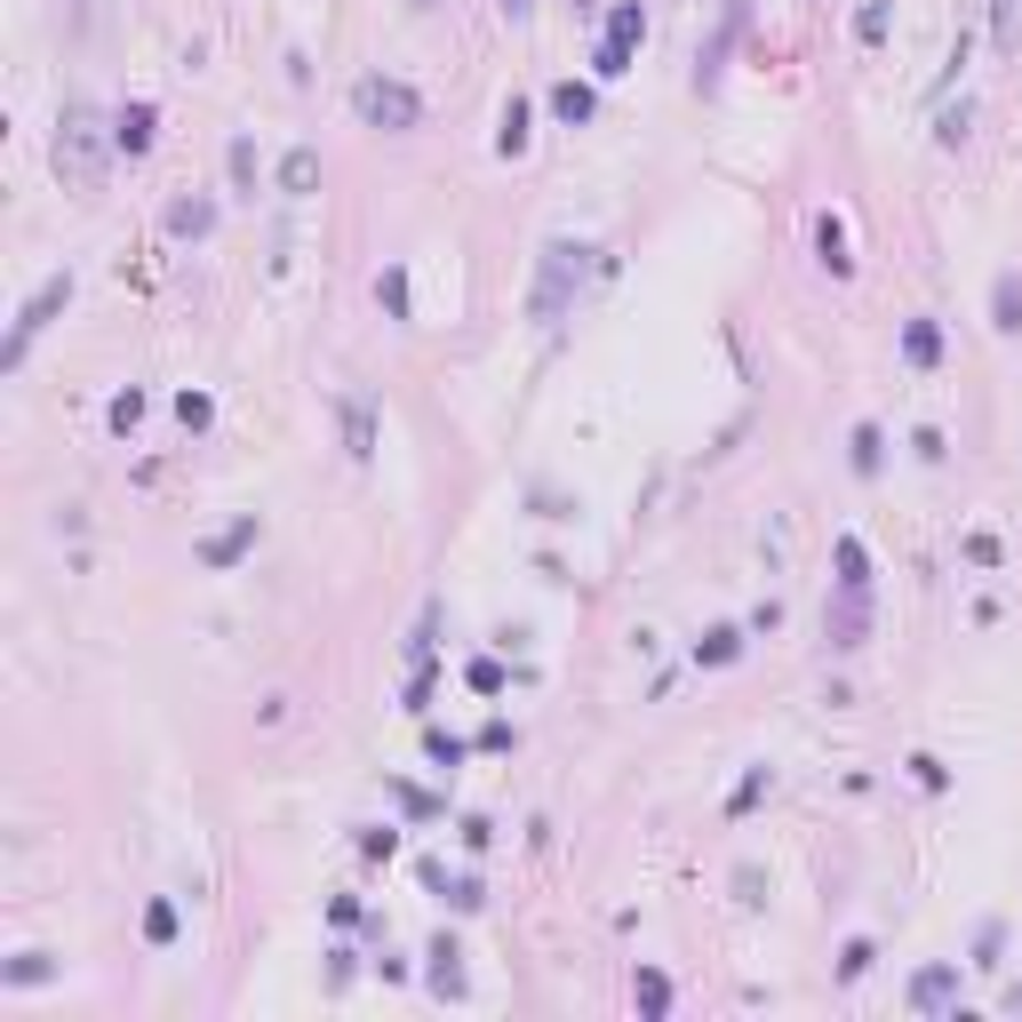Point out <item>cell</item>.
<instances>
[{"label": "cell", "mask_w": 1022, "mask_h": 1022, "mask_svg": "<svg viewBox=\"0 0 1022 1022\" xmlns=\"http://www.w3.org/2000/svg\"><path fill=\"white\" fill-rule=\"evenodd\" d=\"M336 416H344V448L352 456H376V416H368V400H344Z\"/></svg>", "instance_id": "8fae6325"}, {"label": "cell", "mask_w": 1022, "mask_h": 1022, "mask_svg": "<svg viewBox=\"0 0 1022 1022\" xmlns=\"http://www.w3.org/2000/svg\"><path fill=\"white\" fill-rule=\"evenodd\" d=\"M950 999H959V967H918L911 975V1007L918 1014H943Z\"/></svg>", "instance_id": "ba28073f"}, {"label": "cell", "mask_w": 1022, "mask_h": 1022, "mask_svg": "<svg viewBox=\"0 0 1022 1022\" xmlns=\"http://www.w3.org/2000/svg\"><path fill=\"white\" fill-rule=\"evenodd\" d=\"M376 296H384V312H392V320H407V272H400V264H384Z\"/></svg>", "instance_id": "4316f807"}, {"label": "cell", "mask_w": 1022, "mask_h": 1022, "mask_svg": "<svg viewBox=\"0 0 1022 1022\" xmlns=\"http://www.w3.org/2000/svg\"><path fill=\"white\" fill-rule=\"evenodd\" d=\"M839 584H847V592H871V560H863L855 535H839Z\"/></svg>", "instance_id": "ffe728a7"}, {"label": "cell", "mask_w": 1022, "mask_h": 1022, "mask_svg": "<svg viewBox=\"0 0 1022 1022\" xmlns=\"http://www.w3.org/2000/svg\"><path fill=\"white\" fill-rule=\"evenodd\" d=\"M424 959H432V967H424V982H432L439 999H464V991H471V982H464V943H456V935H432Z\"/></svg>", "instance_id": "8992f818"}, {"label": "cell", "mask_w": 1022, "mask_h": 1022, "mask_svg": "<svg viewBox=\"0 0 1022 1022\" xmlns=\"http://www.w3.org/2000/svg\"><path fill=\"white\" fill-rule=\"evenodd\" d=\"M767 783H775V775H767V767H752V775H743V791H735V815H743V807H752V799H759V791H767Z\"/></svg>", "instance_id": "74e56055"}, {"label": "cell", "mask_w": 1022, "mask_h": 1022, "mask_svg": "<svg viewBox=\"0 0 1022 1022\" xmlns=\"http://www.w3.org/2000/svg\"><path fill=\"white\" fill-rule=\"evenodd\" d=\"M991 328H1022V280H1014V272H999V280H991Z\"/></svg>", "instance_id": "7c38bea8"}, {"label": "cell", "mask_w": 1022, "mask_h": 1022, "mask_svg": "<svg viewBox=\"0 0 1022 1022\" xmlns=\"http://www.w3.org/2000/svg\"><path fill=\"white\" fill-rule=\"evenodd\" d=\"M152 136H160V113H152V105H120V113H113V145H120L128 160L152 152Z\"/></svg>", "instance_id": "52a82bcc"}, {"label": "cell", "mask_w": 1022, "mask_h": 1022, "mask_svg": "<svg viewBox=\"0 0 1022 1022\" xmlns=\"http://www.w3.org/2000/svg\"><path fill=\"white\" fill-rule=\"evenodd\" d=\"M448 903H456V911H480L488 887H480V879H448Z\"/></svg>", "instance_id": "836d02e7"}, {"label": "cell", "mask_w": 1022, "mask_h": 1022, "mask_svg": "<svg viewBox=\"0 0 1022 1022\" xmlns=\"http://www.w3.org/2000/svg\"><path fill=\"white\" fill-rule=\"evenodd\" d=\"M9 982H49V959H41V950H24V959L9 967Z\"/></svg>", "instance_id": "d590c367"}, {"label": "cell", "mask_w": 1022, "mask_h": 1022, "mask_svg": "<svg viewBox=\"0 0 1022 1022\" xmlns=\"http://www.w3.org/2000/svg\"><path fill=\"white\" fill-rule=\"evenodd\" d=\"M496 152H503V160H520V152H528V96H511V105H503V128H496Z\"/></svg>", "instance_id": "2e32d148"}, {"label": "cell", "mask_w": 1022, "mask_h": 1022, "mask_svg": "<svg viewBox=\"0 0 1022 1022\" xmlns=\"http://www.w3.org/2000/svg\"><path fill=\"white\" fill-rule=\"evenodd\" d=\"M735 656H743V631L735 624H720V631L695 639V663H735Z\"/></svg>", "instance_id": "d6986e66"}, {"label": "cell", "mask_w": 1022, "mask_h": 1022, "mask_svg": "<svg viewBox=\"0 0 1022 1022\" xmlns=\"http://www.w3.org/2000/svg\"><path fill=\"white\" fill-rule=\"evenodd\" d=\"M887 24H895L887 0H863V9H855V41H887Z\"/></svg>", "instance_id": "603a6c76"}, {"label": "cell", "mask_w": 1022, "mask_h": 1022, "mask_svg": "<svg viewBox=\"0 0 1022 1022\" xmlns=\"http://www.w3.org/2000/svg\"><path fill=\"white\" fill-rule=\"evenodd\" d=\"M248 543H256V511H241V520H232L224 535H209V543H200V560H209V567H232V560L248 552Z\"/></svg>", "instance_id": "30bf717a"}, {"label": "cell", "mask_w": 1022, "mask_h": 1022, "mask_svg": "<svg viewBox=\"0 0 1022 1022\" xmlns=\"http://www.w3.org/2000/svg\"><path fill=\"white\" fill-rule=\"evenodd\" d=\"M464 679H471V688H480V695H503V663H496V656H480V663H471Z\"/></svg>", "instance_id": "d6a6232c"}, {"label": "cell", "mask_w": 1022, "mask_h": 1022, "mask_svg": "<svg viewBox=\"0 0 1022 1022\" xmlns=\"http://www.w3.org/2000/svg\"><path fill=\"white\" fill-rule=\"evenodd\" d=\"M177 424H184V432H209V424H216V400H209V392H177Z\"/></svg>", "instance_id": "7402d4cb"}, {"label": "cell", "mask_w": 1022, "mask_h": 1022, "mask_svg": "<svg viewBox=\"0 0 1022 1022\" xmlns=\"http://www.w3.org/2000/svg\"><path fill=\"white\" fill-rule=\"evenodd\" d=\"M815 248H823V272H831V280H847V264H855V256H847V232L823 216V224H815Z\"/></svg>", "instance_id": "ac0fdd59"}, {"label": "cell", "mask_w": 1022, "mask_h": 1022, "mask_svg": "<svg viewBox=\"0 0 1022 1022\" xmlns=\"http://www.w3.org/2000/svg\"><path fill=\"white\" fill-rule=\"evenodd\" d=\"M879 456H887V439H879V424H855V471H863V480L879 471Z\"/></svg>", "instance_id": "484cf974"}, {"label": "cell", "mask_w": 1022, "mask_h": 1022, "mask_svg": "<svg viewBox=\"0 0 1022 1022\" xmlns=\"http://www.w3.org/2000/svg\"><path fill=\"white\" fill-rule=\"evenodd\" d=\"M424 752H432L439 767H464V743H456V735H439V727H424Z\"/></svg>", "instance_id": "4dcf8cb0"}, {"label": "cell", "mask_w": 1022, "mask_h": 1022, "mask_svg": "<svg viewBox=\"0 0 1022 1022\" xmlns=\"http://www.w3.org/2000/svg\"><path fill=\"white\" fill-rule=\"evenodd\" d=\"M145 935H152V943H177V903H152V911H145Z\"/></svg>", "instance_id": "1f68e13d"}, {"label": "cell", "mask_w": 1022, "mask_h": 1022, "mask_svg": "<svg viewBox=\"0 0 1022 1022\" xmlns=\"http://www.w3.org/2000/svg\"><path fill=\"white\" fill-rule=\"evenodd\" d=\"M871 959H879L871 943H847V950H839V975H847V982H863V975H871Z\"/></svg>", "instance_id": "f546056e"}, {"label": "cell", "mask_w": 1022, "mask_h": 1022, "mask_svg": "<svg viewBox=\"0 0 1022 1022\" xmlns=\"http://www.w3.org/2000/svg\"><path fill=\"white\" fill-rule=\"evenodd\" d=\"M863 631H871V592H847L839 584V599L823 607V639L831 647H863Z\"/></svg>", "instance_id": "5b68a950"}, {"label": "cell", "mask_w": 1022, "mask_h": 1022, "mask_svg": "<svg viewBox=\"0 0 1022 1022\" xmlns=\"http://www.w3.org/2000/svg\"><path fill=\"white\" fill-rule=\"evenodd\" d=\"M168 232H177V241H209V232H216V200H200V192L168 200Z\"/></svg>", "instance_id": "9c48e42d"}, {"label": "cell", "mask_w": 1022, "mask_h": 1022, "mask_svg": "<svg viewBox=\"0 0 1022 1022\" xmlns=\"http://www.w3.org/2000/svg\"><path fill=\"white\" fill-rule=\"evenodd\" d=\"M647 32V9L639 0H616V17H607V41H639Z\"/></svg>", "instance_id": "cb8c5ba5"}, {"label": "cell", "mask_w": 1022, "mask_h": 1022, "mask_svg": "<svg viewBox=\"0 0 1022 1022\" xmlns=\"http://www.w3.org/2000/svg\"><path fill=\"white\" fill-rule=\"evenodd\" d=\"M959 136H967V105H959V113H943V120H935V145H959Z\"/></svg>", "instance_id": "8d00e7d4"}, {"label": "cell", "mask_w": 1022, "mask_h": 1022, "mask_svg": "<svg viewBox=\"0 0 1022 1022\" xmlns=\"http://www.w3.org/2000/svg\"><path fill=\"white\" fill-rule=\"evenodd\" d=\"M360 855H376V863L400 855V831H360Z\"/></svg>", "instance_id": "e575fe53"}, {"label": "cell", "mask_w": 1022, "mask_h": 1022, "mask_svg": "<svg viewBox=\"0 0 1022 1022\" xmlns=\"http://www.w3.org/2000/svg\"><path fill=\"white\" fill-rule=\"evenodd\" d=\"M592 280V248L584 241H552V248H543V272H535V296H528V312L543 320V328H552L560 312H567V304H575V288H584Z\"/></svg>", "instance_id": "7a4b0ae2"}, {"label": "cell", "mask_w": 1022, "mask_h": 1022, "mask_svg": "<svg viewBox=\"0 0 1022 1022\" xmlns=\"http://www.w3.org/2000/svg\"><path fill=\"white\" fill-rule=\"evenodd\" d=\"M552 113H560V120H567V128H584V120H592V113H599V96H592V88H584V81H560V88H552Z\"/></svg>", "instance_id": "4fadbf2b"}, {"label": "cell", "mask_w": 1022, "mask_h": 1022, "mask_svg": "<svg viewBox=\"0 0 1022 1022\" xmlns=\"http://www.w3.org/2000/svg\"><path fill=\"white\" fill-rule=\"evenodd\" d=\"M224 168H232V184H256V145H248V136H232V152H224Z\"/></svg>", "instance_id": "83f0119b"}, {"label": "cell", "mask_w": 1022, "mask_h": 1022, "mask_svg": "<svg viewBox=\"0 0 1022 1022\" xmlns=\"http://www.w3.org/2000/svg\"><path fill=\"white\" fill-rule=\"evenodd\" d=\"M352 113H360L368 128L407 136V128H424V96L407 88V81H392V73H360V81H352Z\"/></svg>", "instance_id": "3957f363"}, {"label": "cell", "mask_w": 1022, "mask_h": 1022, "mask_svg": "<svg viewBox=\"0 0 1022 1022\" xmlns=\"http://www.w3.org/2000/svg\"><path fill=\"white\" fill-rule=\"evenodd\" d=\"M407 9H439V0H407Z\"/></svg>", "instance_id": "ab89813d"}, {"label": "cell", "mask_w": 1022, "mask_h": 1022, "mask_svg": "<svg viewBox=\"0 0 1022 1022\" xmlns=\"http://www.w3.org/2000/svg\"><path fill=\"white\" fill-rule=\"evenodd\" d=\"M496 9H503V17H528V9H535V0H496Z\"/></svg>", "instance_id": "f35d334b"}, {"label": "cell", "mask_w": 1022, "mask_h": 1022, "mask_svg": "<svg viewBox=\"0 0 1022 1022\" xmlns=\"http://www.w3.org/2000/svg\"><path fill=\"white\" fill-rule=\"evenodd\" d=\"M903 360H911V368H935V360H943V328H935V320H911V328H903Z\"/></svg>", "instance_id": "9a60e30c"}, {"label": "cell", "mask_w": 1022, "mask_h": 1022, "mask_svg": "<svg viewBox=\"0 0 1022 1022\" xmlns=\"http://www.w3.org/2000/svg\"><path fill=\"white\" fill-rule=\"evenodd\" d=\"M312 184H320V152H312V145H296V152L280 160V192H296V200H304Z\"/></svg>", "instance_id": "5bb4252c"}, {"label": "cell", "mask_w": 1022, "mask_h": 1022, "mask_svg": "<svg viewBox=\"0 0 1022 1022\" xmlns=\"http://www.w3.org/2000/svg\"><path fill=\"white\" fill-rule=\"evenodd\" d=\"M64 296H73V272H49V280L32 288V304H24V312H17V328H9V352H0V368H24L32 336H41V328L64 312Z\"/></svg>", "instance_id": "277c9868"}, {"label": "cell", "mask_w": 1022, "mask_h": 1022, "mask_svg": "<svg viewBox=\"0 0 1022 1022\" xmlns=\"http://www.w3.org/2000/svg\"><path fill=\"white\" fill-rule=\"evenodd\" d=\"M136 424H145V392H136V384H128V392H120V400H113V432H120V439H128V432H136Z\"/></svg>", "instance_id": "f1b7e54d"}, {"label": "cell", "mask_w": 1022, "mask_h": 1022, "mask_svg": "<svg viewBox=\"0 0 1022 1022\" xmlns=\"http://www.w3.org/2000/svg\"><path fill=\"white\" fill-rule=\"evenodd\" d=\"M631 999H639V1014H663V1007H671V982H663L656 967H639V982H631Z\"/></svg>", "instance_id": "44dd1931"}, {"label": "cell", "mask_w": 1022, "mask_h": 1022, "mask_svg": "<svg viewBox=\"0 0 1022 1022\" xmlns=\"http://www.w3.org/2000/svg\"><path fill=\"white\" fill-rule=\"evenodd\" d=\"M113 128L105 120H96L88 105H64L56 113V177H64V192H96V184H105V168H113Z\"/></svg>", "instance_id": "6da1fadb"}, {"label": "cell", "mask_w": 1022, "mask_h": 1022, "mask_svg": "<svg viewBox=\"0 0 1022 1022\" xmlns=\"http://www.w3.org/2000/svg\"><path fill=\"white\" fill-rule=\"evenodd\" d=\"M592 73H599V81H624V73H631V41H599Z\"/></svg>", "instance_id": "d4e9b609"}, {"label": "cell", "mask_w": 1022, "mask_h": 1022, "mask_svg": "<svg viewBox=\"0 0 1022 1022\" xmlns=\"http://www.w3.org/2000/svg\"><path fill=\"white\" fill-rule=\"evenodd\" d=\"M991 41H999V56L1022 49V0H991Z\"/></svg>", "instance_id": "e0dca14e"}]
</instances>
